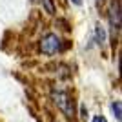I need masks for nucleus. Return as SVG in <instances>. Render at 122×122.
Wrapping results in <instances>:
<instances>
[{
  "mask_svg": "<svg viewBox=\"0 0 122 122\" xmlns=\"http://www.w3.org/2000/svg\"><path fill=\"white\" fill-rule=\"evenodd\" d=\"M51 98H53V102L58 106V109H60L67 118L75 117V102H73V98H71L69 93H66V91H55L53 95H51Z\"/></svg>",
  "mask_w": 122,
  "mask_h": 122,
  "instance_id": "f257e3e1",
  "label": "nucleus"
},
{
  "mask_svg": "<svg viewBox=\"0 0 122 122\" xmlns=\"http://www.w3.org/2000/svg\"><path fill=\"white\" fill-rule=\"evenodd\" d=\"M64 49V44H62V38L55 33H47L40 38V51L44 55H56Z\"/></svg>",
  "mask_w": 122,
  "mask_h": 122,
  "instance_id": "f03ea898",
  "label": "nucleus"
},
{
  "mask_svg": "<svg viewBox=\"0 0 122 122\" xmlns=\"http://www.w3.org/2000/svg\"><path fill=\"white\" fill-rule=\"evenodd\" d=\"M109 24L113 31L120 29V0H113L109 5Z\"/></svg>",
  "mask_w": 122,
  "mask_h": 122,
  "instance_id": "7ed1b4c3",
  "label": "nucleus"
},
{
  "mask_svg": "<svg viewBox=\"0 0 122 122\" xmlns=\"http://www.w3.org/2000/svg\"><path fill=\"white\" fill-rule=\"evenodd\" d=\"M40 4L47 15H55V4H53V0H40Z\"/></svg>",
  "mask_w": 122,
  "mask_h": 122,
  "instance_id": "20e7f679",
  "label": "nucleus"
},
{
  "mask_svg": "<svg viewBox=\"0 0 122 122\" xmlns=\"http://www.w3.org/2000/svg\"><path fill=\"white\" fill-rule=\"evenodd\" d=\"M97 42L98 44H104V42H106V31H104V27H102L100 24L97 25Z\"/></svg>",
  "mask_w": 122,
  "mask_h": 122,
  "instance_id": "39448f33",
  "label": "nucleus"
},
{
  "mask_svg": "<svg viewBox=\"0 0 122 122\" xmlns=\"http://www.w3.org/2000/svg\"><path fill=\"white\" fill-rule=\"evenodd\" d=\"M111 109H113V115L117 120H120V100H115L111 104Z\"/></svg>",
  "mask_w": 122,
  "mask_h": 122,
  "instance_id": "423d86ee",
  "label": "nucleus"
},
{
  "mask_svg": "<svg viewBox=\"0 0 122 122\" xmlns=\"http://www.w3.org/2000/svg\"><path fill=\"white\" fill-rule=\"evenodd\" d=\"M93 122H106V118H104V117H95Z\"/></svg>",
  "mask_w": 122,
  "mask_h": 122,
  "instance_id": "0eeeda50",
  "label": "nucleus"
},
{
  "mask_svg": "<svg viewBox=\"0 0 122 122\" xmlns=\"http://www.w3.org/2000/svg\"><path fill=\"white\" fill-rule=\"evenodd\" d=\"M71 2H73L75 5H80V4H82V0H71Z\"/></svg>",
  "mask_w": 122,
  "mask_h": 122,
  "instance_id": "6e6552de",
  "label": "nucleus"
}]
</instances>
